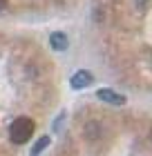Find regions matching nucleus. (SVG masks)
Listing matches in <instances>:
<instances>
[{"instance_id":"obj_1","label":"nucleus","mask_w":152,"mask_h":156,"mask_svg":"<svg viewBox=\"0 0 152 156\" xmlns=\"http://www.w3.org/2000/svg\"><path fill=\"white\" fill-rule=\"evenodd\" d=\"M34 129H36V125H34L32 118H27V116L16 118V120L11 123V127H9V138H11V143H16V145L27 143V140L34 136Z\"/></svg>"},{"instance_id":"obj_2","label":"nucleus","mask_w":152,"mask_h":156,"mask_svg":"<svg viewBox=\"0 0 152 156\" xmlns=\"http://www.w3.org/2000/svg\"><path fill=\"white\" fill-rule=\"evenodd\" d=\"M96 96L101 98V101L110 103V105H123V103H125V96H123V94H117V91H112V89H98Z\"/></svg>"},{"instance_id":"obj_3","label":"nucleus","mask_w":152,"mask_h":156,"mask_svg":"<svg viewBox=\"0 0 152 156\" xmlns=\"http://www.w3.org/2000/svg\"><path fill=\"white\" fill-rule=\"evenodd\" d=\"M90 83H92V74L85 72V69H81V72H76L72 76V87L74 89H83V87H87Z\"/></svg>"},{"instance_id":"obj_4","label":"nucleus","mask_w":152,"mask_h":156,"mask_svg":"<svg viewBox=\"0 0 152 156\" xmlns=\"http://www.w3.org/2000/svg\"><path fill=\"white\" fill-rule=\"evenodd\" d=\"M49 42H52V47L54 49H58V51H63V49H67V36H65L63 31H56V34H52L49 36Z\"/></svg>"},{"instance_id":"obj_5","label":"nucleus","mask_w":152,"mask_h":156,"mask_svg":"<svg viewBox=\"0 0 152 156\" xmlns=\"http://www.w3.org/2000/svg\"><path fill=\"white\" fill-rule=\"evenodd\" d=\"M49 145V136H43L40 140H38V143H36L34 147H32V156H38L43 150H45V147Z\"/></svg>"},{"instance_id":"obj_6","label":"nucleus","mask_w":152,"mask_h":156,"mask_svg":"<svg viewBox=\"0 0 152 156\" xmlns=\"http://www.w3.org/2000/svg\"><path fill=\"white\" fill-rule=\"evenodd\" d=\"M146 5H148V0H136V9H139V11H143Z\"/></svg>"},{"instance_id":"obj_7","label":"nucleus","mask_w":152,"mask_h":156,"mask_svg":"<svg viewBox=\"0 0 152 156\" xmlns=\"http://www.w3.org/2000/svg\"><path fill=\"white\" fill-rule=\"evenodd\" d=\"M5 7H7V0H0V11H2Z\"/></svg>"}]
</instances>
